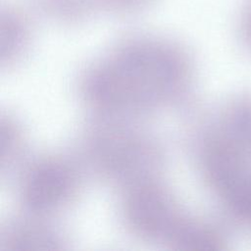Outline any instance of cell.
I'll use <instances>...</instances> for the list:
<instances>
[{"mask_svg":"<svg viewBox=\"0 0 251 251\" xmlns=\"http://www.w3.org/2000/svg\"><path fill=\"white\" fill-rule=\"evenodd\" d=\"M126 215L133 228L140 234L168 238L175 244L191 224L179 218L163 193L151 187L139 188L130 195Z\"/></svg>","mask_w":251,"mask_h":251,"instance_id":"7a4b0ae2","label":"cell"},{"mask_svg":"<svg viewBox=\"0 0 251 251\" xmlns=\"http://www.w3.org/2000/svg\"><path fill=\"white\" fill-rule=\"evenodd\" d=\"M241 31L243 38L249 48H251V0L248 1L243 12L241 21Z\"/></svg>","mask_w":251,"mask_h":251,"instance_id":"277c9868","label":"cell"},{"mask_svg":"<svg viewBox=\"0 0 251 251\" xmlns=\"http://www.w3.org/2000/svg\"><path fill=\"white\" fill-rule=\"evenodd\" d=\"M181 65L170 49L156 44L129 47L95 73L88 93L112 109H137L164 100L177 87Z\"/></svg>","mask_w":251,"mask_h":251,"instance_id":"6da1fadb","label":"cell"},{"mask_svg":"<svg viewBox=\"0 0 251 251\" xmlns=\"http://www.w3.org/2000/svg\"><path fill=\"white\" fill-rule=\"evenodd\" d=\"M71 184V174L66 167L52 162L41 164L25 179V200L34 210L53 208L68 195Z\"/></svg>","mask_w":251,"mask_h":251,"instance_id":"3957f363","label":"cell"}]
</instances>
